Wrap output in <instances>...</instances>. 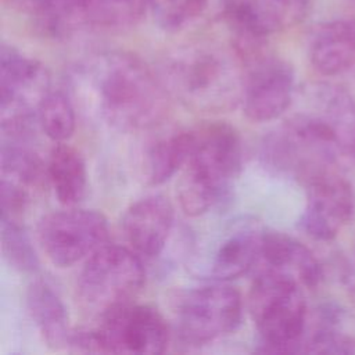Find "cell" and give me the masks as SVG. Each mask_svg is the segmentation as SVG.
I'll use <instances>...</instances> for the list:
<instances>
[{
  "label": "cell",
  "mask_w": 355,
  "mask_h": 355,
  "mask_svg": "<svg viewBox=\"0 0 355 355\" xmlns=\"http://www.w3.org/2000/svg\"><path fill=\"white\" fill-rule=\"evenodd\" d=\"M343 283L348 290V294L351 295L352 301L355 302V250L352 258L347 262V266L343 270Z\"/></svg>",
  "instance_id": "484cf974"
},
{
  "label": "cell",
  "mask_w": 355,
  "mask_h": 355,
  "mask_svg": "<svg viewBox=\"0 0 355 355\" xmlns=\"http://www.w3.org/2000/svg\"><path fill=\"white\" fill-rule=\"evenodd\" d=\"M93 330L100 354H162L171 337L168 323L157 308L135 302L107 312Z\"/></svg>",
  "instance_id": "8fae6325"
},
{
  "label": "cell",
  "mask_w": 355,
  "mask_h": 355,
  "mask_svg": "<svg viewBox=\"0 0 355 355\" xmlns=\"http://www.w3.org/2000/svg\"><path fill=\"white\" fill-rule=\"evenodd\" d=\"M173 223L172 202L162 194H150L125 211L121 227L129 248L141 258L153 259L164 251Z\"/></svg>",
  "instance_id": "4fadbf2b"
},
{
  "label": "cell",
  "mask_w": 355,
  "mask_h": 355,
  "mask_svg": "<svg viewBox=\"0 0 355 355\" xmlns=\"http://www.w3.org/2000/svg\"><path fill=\"white\" fill-rule=\"evenodd\" d=\"M0 180L8 182L32 196L49 180L47 165L28 141L1 139Z\"/></svg>",
  "instance_id": "7402d4cb"
},
{
  "label": "cell",
  "mask_w": 355,
  "mask_h": 355,
  "mask_svg": "<svg viewBox=\"0 0 355 355\" xmlns=\"http://www.w3.org/2000/svg\"><path fill=\"white\" fill-rule=\"evenodd\" d=\"M49 182L57 200L65 207L78 205L87 191V169L83 155L67 143H57L47 161Z\"/></svg>",
  "instance_id": "44dd1931"
},
{
  "label": "cell",
  "mask_w": 355,
  "mask_h": 355,
  "mask_svg": "<svg viewBox=\"0 0 355 355\" xmlns=\"http://www.w3.org/2000/svg\"><path fill=\"white\" fill-rule=\"evenodd\" d=\"M6 1H8L10 4H12V6H18V7H21L22 10H28L31 6H32V3L35 1V0H6Z\"/></svg>",
  "instance_id": "4316f807"
},
{
  "label": "cell",
  "mask_w": 355,
  "mask_h": 355,
  "mask_svg": "<svg viewBox=\"0 0 355 355\" xmlns=\"http://www.w3.org/2000/svg\"><path fill=\"white\" fill-rule=\"evenodd\" d=\"M312 67L324 76L341 75L355 67V18L333 19L319 25L309 40Z\"/></svg>",
  "instance_id": "e0dca14e"
},
{
  "label": "cell",
  "mask_w": 355,
  "mask_h": 355,
  "mask_svg": "<svg viewBox=\"0 0 355 355\" xmlns=\"http://www.w3.org/2000/svg\"><path fill=\"white\" fill-rule=\"evenodd\" d=\"M196 141L194 129H178L155 139L144 154V178L158 186L186 165Z\"/></svg>",
  "instance_id": "ffe728a7"
},
{
  "label": "cell",
  "mask_w": 355,
  "mask_h": 355,
  "mask_svg": "<svg viewBox=\"0 0 355 355\" xmlns=\"http://www.w3.org/2000/svg\"><path fill=\"white\" fill-rule=\"evenodd\" d=\"M344 154L348 148L341 130L320 112L293 115L261 144V159L268 169L304 184L333 172Z\"/></svg>",
  "instance_id": "277c9868"
},
{
  "label": "cell",
  "mask_w": 355,
  "mask_h": 355,
  "mask_svg": "<svg viewBox=\"0 0 355 355\" xmlns=\"http://www.w3.org/2000/svg\"><path fill=\"white\" fill-rule=\"evenodd\" d=\"M26 308L47 345H67L71 334L67 308L49 283L35 280L28 286Z\"/></svg>",
  "instance_id": "d6986e66"
},
{
  "label": "cell",
  "mask_w": 355,
  "mask_h": 355,
  "mask_svg": "<svg viewBox=\"0 0 355 355\" xmlns=\"http://www.w3.org/2000/svg\"><path fill=\"white\" fill-rule=\"evenodd\" d=\"M306 186V202L300 229L319 241L333 240L355 214V191L336 171L324 173Z\"/></svg>",
  "instance_id": "7c38bea8"
},
{
  "label": "cell",
  "mask_w": 355,
  "mask_h": 355,
  "mask_svg": "<svg viewBox=\"0 0 355 355\" xmlns=\"http://www.w3.org/2000/svg\"><path fill=\"white\" fill-rule=\"evenodd\" d=\"M255 269L287 277L302 288H315L323 279V268L315 254L297 239L276 230L263 229Z\"/></svg>",
  "instance_id": "9a60e30c"
},
{
  "label": "cell",
  "mask_w": 355,
  "mask_h": 355,
  "mask_svg": "<svg viewBox=\"0 0 355 355\" xmlns=\"http://www.w3.org/2000/svg\"><path fill=\"white\" fill-rule=\"evenodd\" d=\"M144 283L143 258L129 247L107 243L86 258L76 282V298L85 312L101 318L133 302Z\"/></svg>",
  "instance_id": "8992f818"
},
{
  "label": "cell",
  "mask_w": 355,
  "mask_h": 355,
  "mask_svg": "<svg viewBox=\"0 0 355 355\" xmlns=\"http://www.w3.org/2000/svg\"><path fill=\"white\" fill-rule=\"evenodd\" d=\"M243 316L240 293L225 282L194 287L183 294L176 311L182 340L202 345L233 333Z\"/></svg>",
  "instance_id": "9c48e42d"
},
{
  "label": "cell",
  "mask_w": 355,
  "mask_h": 355,
  "mask_svg": "<svg viewBox=\"0 0 355 355\" xmlns=\"http://www.w3.org/2000/svg\"><path fill=\"white\" fill-rule=\"evenodd\" d=\"M211 0H151V8L161 28L179 32L202 17Z\"/></svg>",
  "instance_id": "d4e9b609"
},
{
  "label": "cell",
  "mask_w": 355,
  "mask_h": 355,
  "mask_svg": "<svg viewBox=\"0 0 355 355\" xmlns=\"http://www.w3.org/2000/svg\"><path fill=\"white\" fill-rule=\"evenodd\" d=\"M223 10L236 33L265 39L301 22L309 0H223Z\"/></svg>",
  "instance_id": "2e32d148"
},
{
  "label": "cell",
  "mask_w": 355,
  "mask_h": 355,
  "mask_svg": "<svg viewBox=\"0 0 355 355\" xmlns=\"http://www.w3.org/2000/svg\"><path fill=\"white\" fill-rule=\"evenodd\" d=\"M262 233L263 229L248 220H236L227 225L215 239L205 261L209 279L227 282L254 270L259 259Z\"/></svg>",
  "instance_id": "5bb4252c"
},
{
  "label": "cell",
  "mask_w": 355,
  "mask_h": 355,
  "mask_svg": "<svg viewBox=\"0 0 355 355\" xmlns=\"http://www.w3.org/2000/svg\"><path fill=\"white\" fill-rule=\"evenodd\" d=\"M108 240V222L96 209L67 207L43 215L37 223V241L49 261L58 268L86 259Z\"/></svg>",
  "instance_id": "30bf717a"
},
{
  "label": "cell",
  "mask_w": 355,
  "mask_h": 355,
  "mask_svg": "<svg viewBox=\"0 0 355 355\" xmlns=\"http://www.w3.org/2000/svg\"><path fill=\"white\" fill-rule=\"evenodd\" d=\"M39 126L54 143H65L75 132V110L61 90H50L39 105Z\"/></svg>",
  "instance_id": "603a6c76"
},
{
  "label": "cell",
  "mask_w": 355,
  "mask_h": 355,
  "mask_svg": "<svg viewBox=\"0 0 355 355\" xmlns=\"http://www.w3.org/2000/svg\"><path fill=\"white\" fill-rule=\"evenodd\" d=\"M248 306L258 331V352H301L309 315L298 283L270 272H257Z\"/></svg>",
  "instance_id": "5b68a950"
},
{
  "label": "cell",
  "mask_w": 355,
  "mask_h": 355,
  "mask_svg": "<svg viewBox=\"0 0 355 355\" xmlns=\"http://www.w3.org/2000/svg\"><path fill=\"white\" fill-rule=\"evenodd\" d=\"M159 78L171 97L196 112H227L241 104L244 69L237 54L183 49L166 58Z\"/></svg>",
  "instance_id": "7a4b0ae2"
},
{
  "label": "cell",
  "mask_w": 355,
  "mask_h": 355,
  "mask_svg": "<svg viewBox=\"0 0 355 355\" xmlns=\"http://www.w3.org/2000/svg\"><path fill=\"white\" fill-rule=\"evenodd\" d=\"M234 53L244 69L241 107L252 122H269L286 112L294 96L293 67L265 49L263 39H234Z\"/></svg>",
  "instance_id": "52a82bcc"
},
{
  "label": "cell",
  "mask_w": 355,
  "mask_h": 355,
  "mask_svg": "<svg viewBox=\"0 0 355 355\" xmlns=\"http://www.w3.org/2000/svg\"><path fill=\"white\" fill-rule=\"evenodd\" d=\"M306 323L301 352L354 354L355 320L337 305H322Z\"/></svg>",
  "instance_id": "ac0fdd59"
},
{
  "label": "cell",
  "mask_w": 355,
  "mask_h": 355,
  "mask_svg": "<svg viewBox=\"0 0 355 355\" xmlns=\"http://www.w3.org/2000/svg\"><path fill=\"white\" fill-rule=\"evenodd\" d=\"M1 247L10 265L21 272H35L39 259L22 219L0 218Z\"/></svg>",
  "instance_id": "cb8c5ba5"
},
{
  "label": "cell",
  "mask_w": 355,
  "mask_h": 355,
  "mask_svg": "<svg viewBox=\"0 0 355 355\" xmlns=\"http://www.w3.org/2000/svg\"><path fill=\"white\" fill-rule=\"evenodd\" d=\"M50 92V76L37 60L3 46L0 51V122L6 139L31 140L39 105Z\"/></svg>",
  "instance_id": "ba28073f"
},
{
  "label": "cell",
  "mask_w": 355,
  "mask_h": 355,
  "mask_svg": "<svg viewBox=\"0 0 355 355\" xmlns=\"http://www.w3.org/2000/svg\"><path fill=\"white\" fill-rule=\"evenodd\" d=\"M193 151L178 182V200L189 216H201L226 201L243 168V143L237 130L214 122L194 128Z\"/></svg>",
  "instance_id": "3957f363"
},
{
  "label": "cell",
  "mask_w": 355,
  "mask_h": 355,
  "mask_svg": "<svg viewBox=\"0 0 355 355\" xmlns=\"http://www.w3.org/2000/svg\"><path fill=\"white\" fill-rule=\"evenodd\" d=\"M76 83L83 98L110 126L144 130L166 115L169 93L159 75L132 53L110 51L79 68Z\"/></svg>",
  "instance_id": "6da1fadb"
}]
</instances>
